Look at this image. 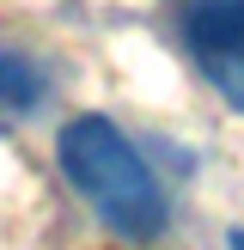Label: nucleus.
Masks as SVG:
<instances>
[{"label": "nucleus", "mask_w": 244, "mask_h": 250, "mask_svg": "<svg viewBox=\"0 0 244 250\" xmlns=\"http://www.w3.org/2000/svg\"><path fill=\"white\" fill-rule=\"evenodd\" d=\"M37 98H43V73H37L24 55L0 49V104L6 110H37Z\"/></svg>", "instance_id": "7ed1b4c3"}, {"label": "nucleus", "mask_w": 244, "mask_h": 250, "mask_svg": "<svg viewBox=\"0 0 244 250\" xmlns=\"http://www.w3.org/2000/svg\"><path fill=\"white\" fill-rule=\"evenodd\" d=\"M55 153H61L67 183L98 208V220L110 232H122L128 244H153L165 232V220H171L165 189H159L153 165L134 153V141L110 116H73L61 128Z\"/></svg>", "instance_id": "f257e3e1"}, {"label": "nucleus", "mask_w": 244, "mask_h": 250, "mask_svg": "<svg viewBox=\"0 0 244 250\" xmlns=\"http://www.w3.org/2000/svg\"><path fill=\"white\" fill-rule=\"evenodd\" d=\"M183 43L232 110H244V0H189Z\"/></svg>", "instance_id": "f03ea898"}]
</instances>
